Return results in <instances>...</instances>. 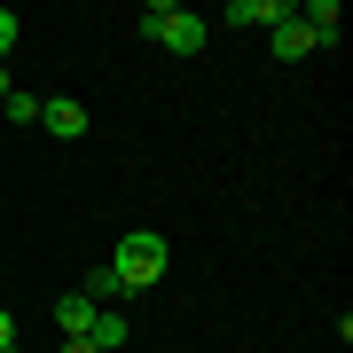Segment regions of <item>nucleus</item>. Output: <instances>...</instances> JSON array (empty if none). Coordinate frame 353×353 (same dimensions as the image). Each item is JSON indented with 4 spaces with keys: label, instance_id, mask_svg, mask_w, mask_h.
Here are the masks:
<instances>
[{
    "label": "nucleus",
    "instance_id": "7ed1b4c3",
    "mask_svg": "<svg viewBox=\"0 0 353 353\" xmlns=\"http://www.w3.org/2000/svg\"><path fill=\"white\" fill-rule=\"evenodd\" d=\"M94 314H102V306L87 299V290H63V299H55V330H63V338H87Z\"/></svg>",
    "mask_w": 353,
    "mask_h": 353
},
{
    "label": "nucleus",
    "instance_id": "20e7f679",
    "mask_svg": "<svg viewBox=\"0 0 353 353\" xmlns=\"http://www.w3.org/2000/svg\"><path fill=\"white\" fill-rule=\"evenodd\" d=\"M39 126L63 134V141H79V134H87V110H79L71 94H55V102H39Z\"/></svg>",
    "mask_w": 353,
    "mask_h": 353
},
{
    "label": "nucleus",
    "instance_id": "423d86ee",
    "mask_svg": "<svg viewBox=\"0 0 353 353\" xmlns=\"http://www.w3.org/2000/svg\"><path fill=\"white\" fill-rule=\"evenodd\" d=\"M299 55H314V32L299 24V8H290L283 24H275V63H299Z\"/></svg>",
    "mask_w": 353,
    "mask_h": 353
},
{
    "label": "nucleus",
    "instance_id": "0eeeda50",
    "mask_svg": "<svg viewBox=\"0 0 353 353\" xmlns=\"http://www.w3.org/2000/svg\"><path fill=\"white\" fill-rule=\"evenodd\" d=\"M126 338H134V322L118 314V306H102V314H94V330H87V345H94V353H118Z\"/></svg>",
    "mask_w": 353,
    "mask_h": 353
},
{
    "label": "nucleus",
    "instance_id": "9d476101",
    "mask_svg": "<svg viewBox=\"0 0 353 353\" xmlns=\"http://www.w3.org/2000/svg\"><path fill=\"white\" fill-rule=\"evenodd\" d=\"M16 39H24V16H16V8H0V63H8V48H16Z\"/></svg>",
    "mask_w": 353,
    "mask_h": 353
},
{
    "label": "nucleus",
    "instance_id": "f8f14e48",
    "mask_svg": "<svg viewBox=\"0 0 353 353\" xmlns=\"http://www.w3.org/2000/svg\"><path fill=\"white\" fill-rule=\"evenodd\" d=\"M63 353H94V345H87V338H63Z\"/></svg>",
    "mask_w": 353,
    "mask_h": 353
},
{
    "label": "nucleus",
    "instance_id": "9b49d317",
    "mask_svg": "<svg viewBox=\"0 0 353 353\" xmlns=\"http://www.w3.org/2000/svg\"><path fill=\"white\" fill-rule=\"evenodd\" d=\"M0 353H16V322H8V306H0Z\"/></svg>",
    "mask_w": 353,
    "mask_h": 353
},
{
    "label": "nucleus",
    "instance_id": "f257e3e1",
    "mask_svg": "<svg viewBox=\"0 0 353 353\" xmlns=\"http://www.w3.org/2000/svg\"><path fill=\"white\" fill-rule=\"evenodd\" d=\"M165 267H173V252H165V236H157V228H134V236H118V252H110V275L126 283V290L165 283Z\"/></svg>",
    "mask_w": 353,
    "mask_h": 353
},
{
    "label": "nucleus",
    "instance_id": "1a4fd4ad",
    "mask_svg": "<svg viewBox=\"0 0 353 353\" xmlns=\"http://www.w3.org/2000/svg\"><path fill=\"white\" fill-rule=\"evenodd\" d=\"M87 299H94V306H110V299H126V283H118L110 267H94V275H87Z\"/></svg>",
    "mask_w": 353,
    "mask_h": 353
},
{
    "label": "nucleus",
    "instance_id": "39448f33",
    "mask_svg": "<svg viewBox=\"0 0 353 353\" xmlns=\"http://www.w3.org/2000/svg\"><path fill=\"white\" fill-rule=\"evenodd\" d=\"M299 24L314 32V48H338V32H345V8H338V0H314V8H299Z\"/></svg>",
    "mask_w": 353,
    "mask_h": 353
},
{
    "label": "nucleus",
    "instance_id": "ddd939ff",
    "mask_svg": "<svg viewBox=\"0 0 353 353\" xmlns=\"http://www.w3.org/2000/svg\"><path fill=\"white\" fill-rule=\"evenodd\" d=\"M8 87H16V79H8V63H0V102H8Z\"/></svg>",
    "mask_w": 353,
    "mask_h": 353
},
{
    "label": "nucleus",
    "instance_id": "6e6552de",
    "mask_svg": "<svg viewBox=\"0 0 353 353\" xmlns=\"http://www.w3.org/2000/svg\"><path fill=\"white\" fill-rule=\"evenodd\" d=\"M0 110H8V126H39V94H24V87H8Z\"/></svg>",
    "mask_w": 353,
    "mask_h": 353
},
{
    "label": "nucleus",
    "instance_id": "f03ea898",
    "mask_svg": "<svg viewBox=\"0 0 353 353\" xmlns=\"http://www.w3.org/2000/svg\"><path fill=\"white\" fill-rule=\"evenodd\" d=\"M141 32H150L157 48H173V55H196L204 39H212V24H204L196 8H181V0H150V8H141Z\"/></svg>",
    "mask_w": 353,
    "mask_h": 353
}]
</instances>
